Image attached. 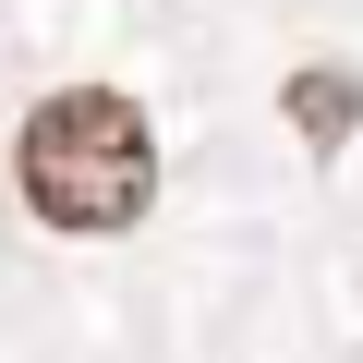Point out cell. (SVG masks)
<instances>
[{"label": "cell", "instance_id": "1", "mask_svg": "<svg viewBox=\"0 0 363 363\" xmlns=\"http://www.w3.org/2000/svg\"><path fill=\"white\" fill-rule=\"evenodd\" d=\"M157 194V145H145V109L109 97V85H73L25 121V206L49 230H133Z\"/></svg>", "mask_w": 363, "mask_h": 363}, {"label": "cell", "instance_id": "2", "mask_svg": "<svg viewBox=\"0 0 363 363\" xmlns=\"http://www.w3.org/2000/svg\"><path fill=\"white\" fill-rule=\"evenodd\" d=\"M351 109H363V85H351V73H291V121H303L315 145H339V133H351Z\"/></svg>", "mask_w": 363, "mask_h": 363}]
</instances>
